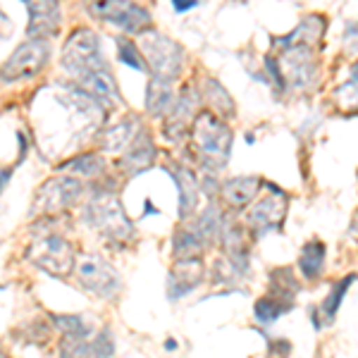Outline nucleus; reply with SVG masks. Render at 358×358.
I'll list each match as a JSON object with an SVG mask.
<instances>
[{
  "label": "nucleus",
  "instance_id": "nucleus-1",
  "mask_svg": "<svg viewBox=\"0 0 358 358\" xmlns=\"http://www.w3.org/2000/svg\"><path fill=\"white\" fill-rule=\"evenodd\" d=\"M192 138L201 163L208 170H222L232 153V129L213 113H199L192 122Z\"/></svg>",
  "mask_w": 358,
  "mask_h": 358
},
{
  "label": "nucleus",
  "instance_id": "nucleus-2",
  "mask_svg": "<svg viewBox=\"0 0 358 358\" xmlns=\"http://www.w3.org/2000/svg\"><path fill=\"white\" fill-rule=\"evenodd\" d=\"M84 217L91 227L106 236L113 244H127L134 234V224L124 215V208L113 192H98L89 201L84 210Z\"/></svg>",
  "mask_w": 358,
  "mask_h": 358
},
{
  "label": "nucleus",
  "instance_id": "nucleus-3",
  "mask_svg": "<svg viewBox=\"0 0 358 358\" xmlns=\"http://www.w3.org/2000/svg\"><path fill=\"white\" fill-rule=\"evenodd\" d=\"M141 55L146 60V67H151L153 77L172 79L179 77L184 65V50L177 41L160 31H146L141 36Z\"/></svg>",
  "mask_w": 358,
  "mask_h": 358
},
{
  "label": "nucleus",
  "instance_id": "nucleus-4",
  "mask_svg": "<svg viewBox=\"0 0 358 358\" xmlns=\"http://www.w3.org/2000/svg\"><path fill=\"white\" fill-rule=\"evenodd\" d=\"M62 62L77 77L89 72H98V69H108L106 60H103L98 34L91 31L89 27H79L69 34V38L62 45Z\"/></svg>",
  "mask_w": 358,
  "mask_h": 358
},
{
  "label": "nucleus",
  "instance_id": "nucleus-5",
  "mask_svg": "<svg viewBox=\"0 0 358 358\" xmlns=\"http://www.w3.org/2000/svg\"><path fill=\"white\" fill-rule=\"evenodd\" d=\"M27 258L43 273L55 277H65L74 268V248L60 234H43L34 239V244L27 251Z\"/></svg>",
  "mask_w": 358,
  "mask_h": 358
},
{
  "label": "nucleus",
  "instance_id": "nucleus-6",
  "mask_svg": "<svg viewBox=\"0 0 358 358\" xmlns=\"http://www.w3.org/2000/svg\"><path fill=\"white\" fill-rule=\"evenodd\" d=\"M77 277L86 292L96 294L101 299H115L122 289V282H120V275L115 273L113 265L98 256H89V253L79 258Z\"/></svg>",
  "mask_w": 358,
  "mask_h": 358
},
{
  "label": "nucleus",
  "instance_id": "nucleus-7",
  "mask_svg": "<svg viewBox=\"0 0 358 358\" xmlns=\"http://www.w3.org/2000/svg\"><path fill=\"white\" fill-rule=\"evenodd\" d=\"M48 62V43L45 41H27L15 50L0 67L3 82H24L36 77Z\"/></svg>",
  "mask_w": 358,
  "mask_h": 358
},
{
  "label": "nucleus",
  "instance_id": "nucleus-8",
  "mask_svg": "<svg viewBox=\"0 0 358 358\" xmlns=\"http://www.w3.org/2000/svg\"><path fill=\"white\" fill-rule=\"evenodd\" d=\"M82 194V182L77 177H69V175H62V177H53L48 182H43L36 192V201L31 206V213H60L65 210L79 199Z\"/></svg>",
  "mask_w": 358,
  "mask_h": 358
},
{
  "label": "nucleus",
  "instance_id": "nucleus-9",
  "mask_svg": "<svg viewBox=\"0 0 358 358\" xmlns=\"http://www.w3.org/2000/svg\"><path fill=\"white\" fill-rule=\"evenodd\" d=\"M89 13L110 22V24L122 27L127 34H138L148 27L151 13L141 5L127 3V0H110V3H94L89 5Z\"/></svg>",
  "mask_w": 358,
  "mask_h": 358
},
{
  "label": "nucleus",
  "instance_id": "nucleus-10",
  "mask_svg": "<svg viewBox=\"0 0 358 358\" xmlns=\"http://www.w3.org/2000/svg\"><path fill=\"white\" fill-rule=\"evenodd\" d=\"M285 213H287V196L285 192H275L270 196H265L263 201H258L256 206L248 213V227L256 234H268L282 227L285 222Z\"/></svg>",
  "mask_w": 358,
  "mask_h": 358
},
{
  "label": "nucleus",
  "instance_id": "nucleus-11",
  "mask_svg": "<svg viewBox=\"0 0 358 358\" xmlns=\"http://www.w3.org/2000/svg\"><path fill=\"white\" fill-rule=\"evenodd\" d=\"M280 72L285 79H289L296 89H306L315 77V60L308 45H292L285 48L280 57Z\"/></svg>",
  "mask_w": 358,
  "mask_h": 358
},
{
  "label": "nucleus",
  "instance_id": "nucleus-12",
  "mask_svg": "<svg viewBox=\"0 0 358 358\" xmlns=\"http://www.w3.org/2000/svg\"><path fill=\"white\" fill-rule=\"evenodd\" d=\"M29 10V41H45L55 36L60 29V5L41 0V3H27Z\"/></svg>",
  "mask_w": 358,
  "mask_h": 358
},
{
  "label": "nucleus",
  "instance_id": "nucleus-13",
  "mask_svg": "<svg viewBox=\"0 0 358 358\" xmlns=\"http://www.w3.org/2000/svg\"><path fill=\"white\" fill-rule=\"evenodd\" d=\"M206 277V268L201 261H177L167 277V296L182 299L194 289H199Z\"/></svg>",
  "mask_w": 358,
  "mask_h": 358
},
{
  "label": "nucleus",
  "instance_id": "nucleus-14",
  "mask_svg": "<svg viewBox=\"0 0 358 358\" xmlns=\"http://www.w3.org/2000/svg\"><path fill=\"white\" fill-rule=\"evenodd\" d=\"M79 86L89 94L101 108H115L120 103V91L115 84L110 69H98L79 77Z\"/></svg>",
  "mask_w": 358,
  "mask_h": 358
},
{
  "label": "nucleus",
  "instance_id": "nucleus-15",
  "mask_svg": "<svg viewBox=\"0 0 358 358\" xmlns=\"http://www.w3.org/2000/svg\"><path fill=\"white\" fill-rule=\"evenodd\" d=\"M201 96L199 91L194 89V86H187V89L179 94V98L175 101V108H172L170 117H167V124H165V138H172V141H177V138L184 136V131H187V124L189 120H192V115L196 113V106H199Z\"/></svg>",
  "mask_w": 358,
  "mask_h": 358
},
{
  "label": "nucleus",
  "instance_id": "nucleus-16",
  "mask_svg": "<svg viewBox=\"0 0 358 358\" xmlns=\"http://www.w3.org/2000/svg\"><path fill=\"white\" fill-rule=\"evenodd\" d=\"M261 177H232L222 184V201L234 210H241L256 199L258 189H261Z\"/></svg>",
  "mask_w": 358,
  "mask_h": 358
},
{
  "label": "nucleus",
  "instance_id": "nucleus-17",
  "mask_svg": "<svg viewBox=\"0 0 358 358\" xmlns=\"http://www.w3.org/2000/svg\"><path fill=\"white\" fill-rule=\"evenodd\" d=\"M153 160H155V146H153L151 136H146L143 131H138V136L131 141L129 151H127L124 158H122L124 172L131 177H136V175H141L143 170H148V167L153 165Z\"/></svg>",
  "mask_w": 358,
  "mask_h": 358
},
{
  "label": "nucleus",
  "instance_id": "nucleus-18",
  "mask_svg": "<svg viewBox=\"0 0 358 358\" xmlns=\"http://www.w3.org/2000/svg\"><path fill=\"white\" fill-rule=\"evenodd\" d=\"M170 172L179 189V217L184 220V217H189L196 210V203H199V184H196L192 170H187L184 165H172Z\"/></svg>",
  "mask_w": 358,
  "mask_h": 358
},
{
  "label": "nucleus",
  "instance_id": "nucleus-19",
  "mask_svg": "<svg viewBox=\"0 0 358 358\" xmlns=\"http://www.w3.org/2000/svg\"><path fill=\"white\" fill-rule=\"evenodd\" d=\"M175 91H172V82L167 79L153 77L146 86V110L153 117H165L167 113L175 108Z\"/></svg>",
  "mask_w": 358,
  "mask_h": 358
},
{
  "label": "nucleus",
  "instance_id": "nucleus-20",
  "mask_svg": "<svg viewBox=\"0 0 358 358\" xmlns=\"http://www.w3.org/2000/svg\"><path fill=\"white\" fill-rule=\"evenodd\" d=\"M138 131H141V124H138L134 115H129V117L110 124V129H106V134H103V148L106 151H122L124 146H129L138 136Z\"/></svg>",
  "mask_w": 358,
  "mask_h": 358
},
{
  "label": "nucleus",
  "instance_id": "nucleus-21",
  "mask_svg": "<svg viewBox=\"0 0 358 358\" xmlns=\"http://www.w3.org/2000/svg\"><path fill=\"white\" fill-rule=\"evenodd\" d=\"M322 268H325V244L320 239H310L306 241L301 248V256H299V270L306 280H317L322 275Z\"/></svg>",
  "mask_w": 358,
  "mask_h": 358
},
{
  "label": "nucleus",
  "instance_id": "nucleus-22",
  "mask_svg": "<svg viewBox=\"0 0 358 358\" xmlns=\"http://www.w3.org/2000/svg\"><path fill=\"white\" fill-rule=\"evenodd\" d=\"M203 248H206V241L201 239L194 227H182L175 232L172 251H175V256L179 261H199Z\"/></svg>",
  "mask_w": 358,
  "mask_h": 358
},
{
  "label": "nucleus",
  "instance_id": "nucleus-23",
  "mask_svg": "<svg viewBox=\"0 0 358 358\" xmlns=\"http://www.w3.org/2000/svg\"><path fill=\"white\" fill-rule=\"evenodd\" d=\"M294 301L289 299H282L277 296V294H265L263 299H258L256 301V320L263 322V325H270V322H275L280 315H285L287 310H292Z\"/></svg>",
  "mask_w": 358,
  "mask_h": 358
},
{
  "label": "nucleus",
  "instance_id": "nucleus-24",
  "mask_svg": "<svg viewBox=\"0 0 358 358\" xmlns=\"http://www.w3.org/2000/svg\"><path fill=\"white\" fill-rule=\"evenodd\" d=\"M206 98L222 117H232L234 115V101L229 98V94L224 91V86L217 79H208L206 82Z\"/></svg>",
  "mask_w": 358,
  "mask_h": 358
},
{
  "label": "nucleus",
  "instance_id": "nucleus-25",
  "mask_svg": "<svg viewBox=\"0 0 358 358\" xmlns=\"http://www.w3.org/2000/svg\"><path fill=\"white\" fill-rule=\"evenodd\" d=\"M356 280V275H349V277H344L342 282H337V285L332 287V292L327 294V299L320 303V313L325 315V322H332L334 320V315H337V310H339V306H342L344 301V296H346V289H349V285Z\"/></svg>",
  "mask_w": 358,
  "mask_h": 358
},
{
  "label": "nucleus",
  "instance_id": "nucleus-26",
  "mask_svg": "<svg viewBox=\"0 0 358 358\" xmlns=\"http://www.w3.org/2000/svg\"><path fill=\"white\" fill-rule=\"evenodd\" d=\"M62 167H65V170L77 172V175H84V177H96V175H101V172L106 170V163H103L101 155L84 153V155H79V158H74V160H67Z\"/></svg>",
  "mask_w": 358,
  "mask_h": 358
},
{
  "label": "nucleus",
  "instance_id": "nucleus-27",
  "mask_svg": "<svg viewBox=\"0 0 358 358\" xmlns=\"http://www.w3.org/2000/svg\"><path fill=\"white\" fill-rule=\"evenodd\" d=\"M115 41H117V57L124 62V65L134 67V69H138V72H143V69H146L143 55H141V50L134 45V41H129V38H124V36L115 38Z\"/></svg>",
  "mask_w": 358,
  "mask_h": 358
},
{
  "label": "nucleus",
  "instance_id": "nucleus-28",
  "mask_svg": "<svg viewBox=\"0 0 358 358\" xmlns=\"http://www.w3.org/2000/svg\"><path fill=\"white\" fill-rule=\"evenodd\" d=\"M60 356L62 358H96L91 344L84 337H62L60 342Z\"/></svg>",
  "mask_w": 358,
  "mask_h": 358
},
{
  "label": "nucleus",
  "instance_id": "nucleus-29",
  "mask_svg": "<svg viewBox=\"0 0 358 358\" xmlns=\"http://www.w3.org/2000/svg\"><path fill=\"white\" fill-rule=\"evenodd\" d=\"M53 322L65 332V337H86L91 332L82 315H53Z\"/></svg>",
  "mask_w": 358,
  "mask_h": 358
},
{
  "label": "nucleus",
  "instance_id": "nucleus-30",
  "mask_svg": "<svg viewBox=\"0 0 358 358\" xmlns=\"http://www.w3.org/2000/svg\"><path fill=\"white\" fill-rule=\"evenodd\" d=\"M91 349H94L96 358H110L115 354V346H113V334L110 330H101L91 342Z\"/></svg>",
  "mask_w": 358,
  "mask_h": 358
},
{
  "label": "nucleus",
  "instance_id": "nucleus-31",
  "mask_svg": "<svg viewBox=\"0 0 358 358\" xmlns=\"http://www.w3.org/2000/svg\"><path fill=\"white\" fill-rule=\"evenodd\" d=\"M292 351V344L287 339H277L268 346V358H287Z\"/></svg>",
  "mask_w": 358,
  "mask_h": 358
},
{
  "label": "nucleus",
  "instance_id": "nucleus-32",
  "mask_svg": "<svg viewBox=\"0 0 358 358\" xmlns=\"http://www.w3.org/2000/svg\"><path fill=\"white\" fill-rule=\"evenodd\" d=\"M192 8H196V0H175V10L177 13H184V10H192Z\"/></svg>",
  "mask_w": 358,
  "mask_h": 358
},
{
  "label": "nucleus",
  "instance_id": "nucleus-33",
  "mask_svg": "<svg viewBox=\"0 0 358 358\" xmlns=\"http://www.w3.org/2000/svg\"><path fill=\"white\" fill-rule=\"evenodd\" d=\"M8 182H10V170H3V172H0V192H3Z\"/></svg>",
  "mask_w": 358,
  "mask_h": 358
},
{
  "label": "nucleus",
  "instance_id": "nucleus-34",
  "mask_svg": "<svg viewBox=\"0 0 358 358\" xmlns=\"http://www.w3.org/2000/svg\"><path fill=\"white\" fill-rule=\"evenodd\" d=\"M165 349H167V351H175V349H177V342H175V339H167V342H165Z\"/></svg>",
  "mask_w": 358,
  "mask_h": 358
},
{
  "label": "nucleus",
  "instance_id": "nucleus-35",
  "mask_svg": "<svg viewBox=\"0 0 358 358\" xmlns=\"http://www.w3.org/2000/svg\"><path fill=\"white\" fill-rule=\"evenodd\" d=\"M351 79H354V82L358 84V62L354 65V69H351Z\"/></svg>",
  "mask_w": 358,
  "mask_h": 358
},
{
  "label": "nucleus",
  "instance_id": "nucleus-36",
  "mask_svg": "<svg viewBox=\"0 0 358 358\" xmlns=\"http://www.w3.org/2000/svg\"><path fill=\"white\" fill-rule=\"evenodd\" d=\"M0 358H10V356H8V354H5V351H3V349H0Z\"/></svg>",
  "mask_w": 358,
  "mask_h": 358
}]
</instances>
